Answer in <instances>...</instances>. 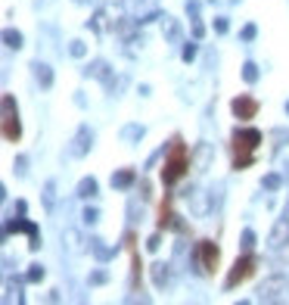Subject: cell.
Returning a JSON list of instances; mask_svg holds the SVG:
<instances>
[{"label": "cell", "mask_w": 289, "mask_h": 305, "mask_svg": "<svg viewBox=\"0 0 289 305\" xmlns=\"http://www.w3.org/2000/svg\"><path fill=\"white\" fill-rule=\"evenodd\" d=\"M261 140H264V134L258 131V128H252V125H242V128H236V131L230 134V156H233V168L236 171H246V168L255 165Z\"/></svg>", "instance_id": "7a4b0ae2"}, {"label": "cell", "mask_w": 289, "mask_h": 305, "mask_svg": "<svg viewBox=\"0 0 289 305\" xmlns=\"http://www.w3.org/2000/svg\"><path fill=\"white\" fill-rule=\"evenodd\" d=\"M81 218H84V225H90V228H94L97 225V221H100V212H97V209H84V215H81Z\"/></svg>", "instance_id": "f546056e"}, {"label": "cell", "mask_w": 289, "mask_h": 305, "mask_svg": "<svg viewBox=\"0 0 289 305\" xmlns=\"http://www.w3.org/2000/svg\"><path fill=\"white\" fill-rule=\"evenodd\" d=\"M68 53H72L75 60H84V56H87V47H84V41H72V44H68Z\"/></svg>", "instance_id": "4316f807"}, {"label": "cell", "mask_w": 289, "mask_h": 305, "mask_svg": "<svg viewBox=\"0 0 289 305\" xmlns=\"http://www.w3.org/2000/svg\"><path fill=\"white\" fill-rule=\"evenodd\" d=\"M13 299L19 302V284H13V280L6 277V280H3V305H9Z\"/></svg>", "instance_id": "d4e9b609"}, {"label": "cell", "mask_w": 289, "mask_h": 305, "mask_svg": "<svg viewBox=\"0 0 289 305\" xmlns=\"http://www.w3.org/2000/svg\"><path fill=\"white\" fill-rule=\"evenodd\" d=\"M258 109H261V103L255 97H249V93H239V97L230 100V112H233V119H239L242 125H249L252 119H255Z\"/></svg>", "instance_id": "ba28073f"}, {"label": "cell", "mask_w": 289, "mask_h": 305, "mask_svg": "<svg viewBox=\"0 0 289 305\" xmlns=\"http://www.w3.org/2000/svg\"><path fill=\"white\" fill-rule=\"evenodd\" d=\"M149 277H153V287L156 290H165L171 284V265H165V262L149 265Z\"/></svg>", "instance_id": "9a60e30c"}, {"label": "cell", "mask_w": 289, "mask_h": 305, "mask_svg": "<svg viewBox=\"0 0 289 305\" xmlns=\"http://www.w3.org/2000/svg\"><path fill=\"white\" fill-rule=\"evenodd\" d=\"M180 56H183V63H193V60H196V44H187V47L180 50Z\"/></svg>", "instance_id": "1f68e13d"}, {"label": "cell", "mask_w": 289, "mask_h": 305, "mask_svg": "<svg viewBox=\"0 0 289 305\" xmlns=\"http://www.w3.org/2000/svg\"><path fill=\"white\" fill-rule=\"evenodd\" d=\"M124 243H128V252H131V287H137L140 284V259H137V249H134V233H128Z\"/></svg>", "instance_id": "ffe728a7"}, {"label": "cell", "mask_w": 289, "mask_h": 305, "mask_svg": "<svg viewBox=\"0 0 289 305\" xmlns=\"http://www.w3.org/2000/svg\"><path fill=\"white\" fill-rule=\"evenodd\" d=\"M162 34H165L168 41H177V34H180V28H177V22L171 19V16H162Z\"/></svg>", "instance_id": "7402d4cb"}, {"label": "cell", "mask_w": 289, "mask_h": 305, "mask_svg": "<svg viewBox=\"0 0 289 305\" xmlns=\"http://www.w3.org/2000/svg\"><path fill=\"white\" fill-rule=\"evenodd\" d=\"M283 243H289V215L277 218L274 228H271V233H268V246H271V249H280Z\"/></svg>", "instance_id": "4fadbf2b"}, {"label": "cell", "mask_w": 289, "mask_h": 305, "mask_svg": "<svg viewBox=\"0 0 289 305\" xmlns=\"http://www.w3.org/2000/svg\"><path fill=\"white\" fill-rule=\"evenodd\" d=\"M159 230H183V225L174 215V209H171V199H165V203L159 206Z\"/></svg>", "instance_id": "5bb4252c"}, {"label": "cell", "mask_w": 289, "mask_h": 305, "mask_svg": "<svg viewBox=\"0 0 289 305\" xmlns=\"http://www.w3.org/2000/svg\"><path fill=\"white\" fill-rule=\"evenodd\" d=\"M255 268H258V259H255V252L252 249H246L239 255V259L230 265V271H227V277H224V290H236L239 284H246V280L255 274Z\"/></svg>", "instance_id": "8992f818"}, {"label": "cell", "mask_w": 289, "mask_h": 305, "mask_svg": "<svg viewBox=\"0 0 289 305\" xmlns=\"http://www.w3.org/2000/svg\"><path fill=\"white\" fill-rule=\"evenodd\" d=\"M159 243H162V233H153V237L146 240V249H149V252H156V249H159Z\"/></svg>", "instance_id": "836d02e7"}, {"label": "cell", "mask_w": 289, "mask_h": 305, "mask_svg": "<svg viewBox=\"0 0 289 305\" xmlns=\"http://www.w3.org/2000/svg\"><path fill=\"white\" fill-rule=\"evenodd\" d=\"M190 171H193V150L180 140V134H174L165 150V162H162V184L177 187Z\"/></svg>", "instance_id": "6da1fadb"}, {"label": "cell", "mask_w": 289, "mask_h": 305, "mask_svg": "<svg viewBox=\"0 0 289 305\" xmlns=\"http://www.w3.org/2000/svg\"><path fill=\"white\" fill-rule=\"evenodd\" d=\"M75 193H78L81 199H94V196L100 193V184H97V178H81Z\"/></svg>", "instance_id": "44dd1931"}, {"label": "cell", "mask_w": 289, "mask_h": 305, "mask_svg": "<svg viewBox=\"0 0 289 305\" xmlns=\"http://www.w3.org/2000/svg\"><path fill=\"white\" fill-rule=\"evenodd\" d=\"M212 159H215V150H212V144L199 140V144L193 147V174H205V171L212 168Z\"/></svg>", "instance_id": "9c48e42d"}, {"label": "cell", "mask_w": 289, "mask_h": 305, "mask_svg": "<svg viewBox=\"0 0 289 305\" xmlns=\"http://www.w3.org/2000/svg\"><path fill=\"white\" fill-rule=\"evenodd\" d=\"M140 196H143V199L153 196V187H149V181H140Z\"/></svg>", "instance_id": "d590c367"}, {"label": "cell", "mask_w": 289, "mask_h": 305, "mask_svg": "<svg viewBox=\"0 0 289 305\" xmlns=\"http://www.w3.org/2000/svg\"><path fill=\"white\" fill-rule=\"evenodd\" d=\"M16 174H19V178H22V174H25V159H22V156L16 159Z\"/></svg>", "instance_id": "74e56055"}, {"label": "cell", "mask_w": 289, "mask_h": 305, "mask_svg": "<svg viewBox=\"0 0 289 305\" xmlns=\"http://www.w3.org/2000/svg\"><path fill=\"white\" fill-rule=\"evenodd\" d=\"M134 181H137L134 168H121V171L112 174V187H115V190H128V187H134Z\"/></svg>", "instance_id": "d6986e66"}, {"label": "cell", "mask_w": 289, "mask_h": 305, "mask_svg": "<svg viewBox=\"0 0 289 305\" xmlns=\"http://www.w3.org/2000/svg\"><path fill=\"white\" fill-rule=\"evenodd\" d=\"M289 299V277L286 274H271L258 287V302H286Z\"/></svg>", "instance_id": "52a82bcc"}, {"label": "cell", "mask_w": 289, "mask_h": 305, "mask_svg": "<svg viewBox=\"0 0 289 305\" xmlns=\"http://www.w3.org/2000/svg\"><path fill=\"white\" fill-rule=\"evenodd\" d=\"M90 147H94V134H90V128H87V125H81L78 131H75V137H72V147H68V156L81 159V156H87V152H90Z\"/></svg>", "instance_id": "30bf717a"}, {"label": "cell", "mask_w": 289, "mask_h": 305, "mask_svg": "<svg viewBox=\"0 0 289 305\" xmlns=\"http://www.w3.org/2000/svg\"><path fill=\"white\" fill-rule=\"evenodd\" d=\"M286 112H289V100H286Z\"/></svg>", "instance_id": "ab89813d"}, {"label": "cell", "mask_w": 289, "mask_h": 305, "mask_svg": "<svg viewBox=\"0 0 289 305\" xmlns=\"http://www.w3.org/2000/svg\"><path fill=\"white\" fill-rule=\"evenodd\" d=\"M252 38H255V25H246L242 28V41H252Z\"/></svg>", "instance_id": "8d00e7d4"}, {"label": "cell", "mask_w": 289, "mask_h": 305, "mask_svg": "<svg viewBox=\"0 0 289 305\" xmlns=\"http://www.w3.org/2000/svg\"><path fill=\"white\" fill-rule=\"evenodd\" d=\"M87 75H94V78H100L103 84H106L109 90L115 87V75H112V69H109V63H103V60H97V63H90V69H87Z\"/></svg>", "instance_id": "e0dca14e"}, {"label": "cell", "mask_w": 289, "mask_h": 305, "mask_svg": "<svg viewBox=\"0 0 289 305\" xmlns=\"http://www.w3.org/2000/svg\"><path fill=\"white\" fill-rule=\"evenodd\" d=\"M227 28H230V25H227V19H224V16H218V19H215V31H218V34H224Z\"/></svg>", "instance_id": "e575fe53"}, {"label": "cell", "mask_w": 289, "mask_h": 305, "mask_svg": "<svg viewBox=\"0 0 289 305\" xmlns=\"http://www.w3.org/2000/svg\"><path fill=\"white\" fill-rule=\"evenodd\" d=\"M187 203H190V212L196 218H205L212 212V193H205V190H190L187 193Z\"/></svg>", "instance_id": "8fae6325"}, {"label": "cell", "mask_w": 289, "mask_h": 305, "mask_svg": "<svg viewBox=\"0 0 289 305\" xmlns=\"http://www.w3.org/2000/svg\"><path fill=\"white\" fill-rule=\"evenodd\" d=\"M62 246H65L72 255H81V252L87 249V240L81 237V230H72V228H68V230L62 233Z\"/></svg>", "instance_id": "2e32d148"}, {"label": "cell", "mask_w": 289, "mask_h": 305, "mask_svg": "<svg viewBox=\"0 0 289 305\" xmlns=\"http://www.w3.org/2000/svg\"><path fill=\"white\" fill-rule=\"evenodd\" d=\"M3 44L9 50H22V34L16 28H3Z\"/></svg>", "instance_id": "603a6c76"}, {"label": "cell", "mask_w": 289, "mask_h": 305, "mask_svg": "<svg viewBox=\"0 0 289 305\" xmlns=\"http://www.w3.org/2000/svg\"><path fill=\"white\" fill-rule=\"evenodd\" d=\"M90 280H94V284H103V280H106V271H97V274L90 277Z\"/></svg>", "instance_id": "f35d334b"}, {"label": "cell", "mask_w": 289, "mask_h": 305, "mask_svg": "<svg viewBox=\"0 0 289 305\" xmlns=\"http://www.w3.org/2000/svg\"><path fill=\"white\" fill-rule=\"evenodd\" d=\"M90 249H97L100 259H109V255H112V249H106V246H103V240H90Z\"/></svg>", "instance_id": "f1b7e54d"}, {"label": "cell", "mask_w": 289, "mask_h": 305, "mask_svg": "<svg viewBox=\"0 0 289 305\" xmlns=\"http://www.w3.org/2000/svg\"><path fill=\"white\" fill-rule=\"evenodd\" d=\"M44 265H28V271H25V284H41L44 280Z\"/></svg>", "instance_id": "484cf974"}, {"label": "cell", "mask_w": 289, "mask_h": 305, "mask_svg": "<svg viewBox=\"0 0 289 305\" xmlns=\"http://www.w3.org/2000/svg\"><path fill=\"white\" fill-rule=\"evenodd\" d=\"M0 131H3L6 144H19V137H22L19 106H16L13 93H3V97H0Z\"/></svg>", "instance_id": "5b68a950"}, {"label": "cell", "mask_w": 289, "mask_h": 305, "mask_svg": "<svg viewBox=\"0 0 289 305\" xmlns=\"http://www.w3.org/2000/svg\"><path fill=\"white\" fill-rule=\"evenodd\" d=\"M190 259H193L196 274L209 277V274H215V268L221 265V249H218V243H215V240H196V243H193Z\"/></svg>", "instance_id": "277c9868"}, {"label": "cell", "mask_w": 289, "mask_h": 305, "mask_svg": "<svg viewBox=\"0 0 289 305\" xmlns=\"http://www.w3.org/2000/svg\"><path fill=\"white\" fill-rule=\"evenodd\" d=\"M280 184H283V181H280V174H268V178L261 181L264 190H280Z\"/></svg>", "instance_id": "83f0119b"}, {"label": "cell", "mask_w": 289, "mask_h": 305, "mask_svg": "<svg viewBox=\"0 0 289 305\" xmlns=\"http://www.w3.org/2000/svg\"><path fill=\"white\" fill-rule=\"evenodd\" d=\"M252 246H255V233L246 228V230H242V249H252Z\"/></svg>", "instance_id": "d6a6232c"}, {"label": "cell", "mask_w": 289, "mask_h": 305, "mask_svg": "<svg viewBox=\"0 0 289 305\" xmlns=\"http://www.w3.org/2000/svg\"><path fill=\"white\" fill-rule=\"evenodd\" d=\"M128 22V6L124 3H103L97 13H94V19H90V28H94L97 34H118V28Z\"/></svg>", "instance_id": "3957f363"}, {"label": "cell", "mask_w": 289, "mask_h": 305, "mask_svg": "<svg viewBox=\"0 0 289 305\" xmlns=\"http://www.w3.org/2000/svg\"><path fill=\"white\" fill-rule=\"evenodd\" d=\"M19 230L28 233V249H41V233H38V228H34L31 221L16 218V221H9V225H6V233H19Z\"/></svg>", "instance_id": "7c38bea8"}, {"label": "cell", "mask_w": 289, "mask_h": 305, "mask_svg": "<svg viewBox=\"0 0 289 305\" xmlns=\"http://www.w3.org/2000/svg\"><path fill=\"white\" fill-rule=\"evenodd\" d=\"M242 81H246V84H255V81H258V66L252 60L242 63Z\"/></svg>", "instance_id": "cb8c5ba5"}, {"label": "cell", "mask_w": 289, "mask_h": 305, "mask_svg": "<svg viewBox=\"0 0 289 305\" xmlns=\"http://www.w3.org/2000/svg\"><path fill=\"white\" fill-rule=\"evenodd\" d=\"M277 262H280L283 268H289V243H283L280 249H277Z\"/></svg>", "instance_id": "4dcf8cb0"}, {"label": "cell", "mask_w": 289, "mask_h": 305, "mask_svg": "<svg viewBox=\"0 0 289 305\" xmlns=\"http://www.w3.org/2000/svg\"><path fill=\"white\" fill-rule=\"evenodd\" d=\"M31 75H34V81H38V84L44 87V90H50L53 87V69L47 66V63H31Z\"/></svg>", "instance_id": "ac0fdd59"}]
</instances>
